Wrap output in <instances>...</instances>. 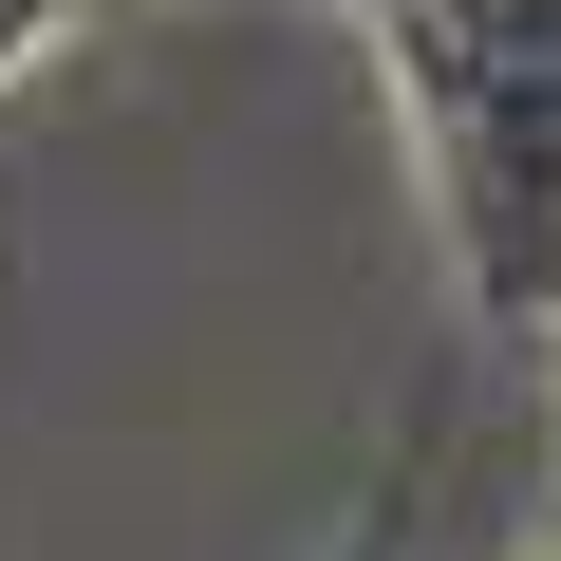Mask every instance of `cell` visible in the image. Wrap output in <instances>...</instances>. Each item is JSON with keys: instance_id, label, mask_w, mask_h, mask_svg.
I'll list each match as a JSON object with an SVG mask.
<instances>
[{"instance_id": "7a4b0ae2", "label": "cell", "mask_w": 561, "mask_h": 561, "mask_svg": "<svg viewBox=\"0 0 561 561\" xmlns=\"http://www.w3.org/2000/svg\"><path fill=\"white\" fill-rule=\"evenodd\" d=\"M393 542H412V468L375 486V524H356V561H393Z\"/></svg>"}, {"instance_id": "277c9868", "label": "cell", "mask_w": 561, "mask_h": 561, "mask_svg": "<svg viewBox=\"0 0 561 561\" xmlns=\"http://www.w3.org/2000/svg\"><path fill=\"white\" fill-rule=\"evenodd\" d=\"M542 561H561V524H542Z\"/></svg>"}, {"instance_id": "6da1fadb", "label": "cell", "mask_w": 561, "mask_h": 561, "mask_svg": "<svg viewBox=\"0 0 561 561\" xmlns=\"http://www.w3.org/2000/svg\"><path fill=\"white\" fill-rule=\"evenodd\" d=\"M356 20L393 57L468 337H542L561 319V0H356Z\"/></svg>"}, {"instance_id": "3957f363", "label": "cell", "mask_w": 561, "mask_h": 561, "mask_svg": "<svg viewBox=\"0 0 561 561\" xmlns=\"http://www.w3.org/2000/svg\"><path fill=\"white\" fill-rule=\"evenodd\" d=\"M542 356H561V319H542ZM542 524H561V505H542Z\"/></svg>"}]
</instances>
